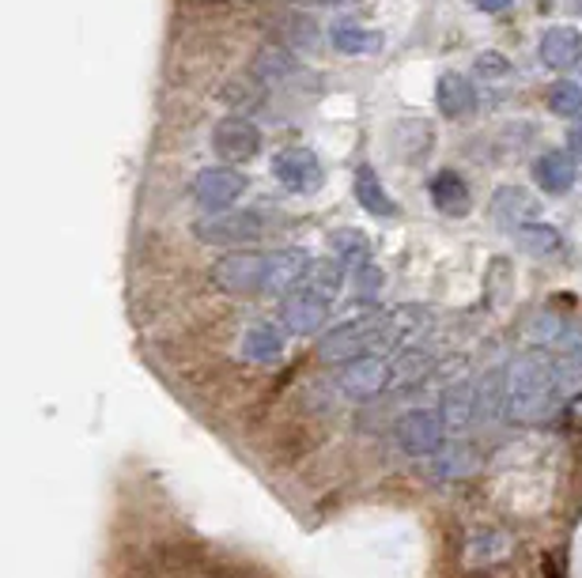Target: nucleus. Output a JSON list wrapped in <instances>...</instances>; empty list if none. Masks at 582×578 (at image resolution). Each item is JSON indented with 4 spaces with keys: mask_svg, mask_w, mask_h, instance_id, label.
Returning a JSON list of instances; mask_svg holds the SVG:
<instances>
[{
    "mask_svg": "<svg viewBox=\"0 0 582 578\" xmlns=\"http://www.w3.org/2000/svg\"><path fill=\"white\" fill-rule=\"evenodd\" d=\"M503 385H507V420H514V424H544L563 398L557 360L544 352L514 355L503 371Z\"/></svg>",
    "mask_w": 582,
    "mask_h": 578,
    "instance_id": "obj_1",
    "label": "nucleus"
},
{
    "mask_svg": "<svg viewBox=\"0 0 582 578\" xmlns=\"http://www.w3.org/2000/svg\"><path fill=\"white\" fill-rule=\"evenodd\" d=\"M375 348H386V310H371V314L353 318L345 326H333L318 341V360L353 363L359 355H371Z\"/></svg>",
    "mask_w": 582,
    "mask_h": 578,
    "instance_id": "obj_2",
    "label": "nucleus"
},
{
    "mask_svg": "<svg viewBox=\"0 0 582 578\" xmlns=\"http://www.w3.org/2000/svg\"><path fill=\"white\" fill-rule=\"evenodd\" d=\"M265 269H269V254L231 250L212 265V283L231 296H257L265 291Z\"/></svg>",
    "mask_w": 582,
    "mask_h": 578,
    "instance_id": "obj_3",
    "label": "nucleus"
},
{
    "mask_svg": "<svg viewBox=\"0 0 582 578\" xmlns=\"http://www.w3.org/2000/svg\"><path fill=\"white\" fill-rule=\"evenodd\" d=\"M193 235L208 246H243V242H257V238L269 235V224L257 213H216L208 219H197V224H193Z\"/></svg>",
    "mask_w": 582,
    "mask_h": 578,
    "instance_id": "obj_4",
    "label": "nucleus"
},
{
    "mask_svg": "<svg viewBox=\"0 0 582 578\" xmlns=\"http://www.w3.org/2000/svg\"><path fill=\"white\" fill-rule=\"evenodd\" d=\"M394 382V360H386V355H359V360L345 363V371H340V393H345L348 401H375L382 398L386 390H390Z\"/></svg>",
    "mask_w": 582,
    "mask_h": 578,
    "instance_id": "obj_5",
    "label": "nucleus"
},
{
    "mask_svg": "<svg viewBox=\"0 0 582 578\" xmlns=\"http://www.w3.org/2000/svg\"><path fill=\"white\" fill-rule=\"evenodd\" d=\"M394 438L409 457H431L447 438V424H442L439 409H412L397 420Z\"/></svg>",
    "mask_w": 582,
    "mask_h": 578,
    "instance_id": "obj_6",
    "label": "nucleus"
},
{
    "mask_svg": "<svg viewBox=\"0 0 582 578\" xmlns=\"http://www.w3.org/2000/svg\"><path fill=\"white\" fill-rule=\"evenodd\" d=\"M243 189H246V178L231 167H208L193 182V197H197V205L205 208L208 216L227 213V208L243 197Z\"/></svg>",
    "mask_w": 582,
    "mask_h": 578,
    "instance_id": "obj_7",
    "label": "nucleus"
},
{
    "mask_svg": "<svg viewBox=\"0 0 582 578\" xmlns=\"http://www.w3.org/2000/svg\"><path fill=\"white\" fill-rule=\"evenodd\" d=\"M273 178L292 193H314L321 189V163L310 148H284L273 159Z\"/></svg>",
    "mask_w": 582,
    "mask_h": 578,
    "instance_id": "obj_8",
    "label": "nucleus"
},
{
    "mask_svg": "<svg viewBox=\"0 0 582 578\" xmlns=\"http://www.w3.org/2000/svg\"><path fill=\"white\" fill-rule=\"evenodd\" d=\"M212 148L227 163H246L262 152V133H257V125L249 117H224L212 128Z\"/></svg>",
    "mask_w": 582,
    "mask_h": 578,
    "instance_id": "obj_9",
    "label": "nucleus"
},
{
    "mask_svg": "<svg viewBox=\"0 0 582 578\" xmlns=\"http://www.w3.org/2000/svg\"><path fill=\"white\" fill-rule=\"evenodd\" d=\"M326 318H329V299L314 296L307 288H292L280 302V321L295 337L318 333V329L326 326Z\"/></svg>",
    "mask_w": 582,
    "mask_h": 578,
    "instance_id": "obj_10",
    "label": "nucleus"
},
{
    "mask_svg": "<svg viewBox=\"0 0 582 578\" xmlns=\"http://www.w3.org/2000/svg\"><path fill=\"white\" fill-rule=\"evenodd\" d=\"M541 213V200L522 186H503L492 197V219L503 231H519V227L533 224Z\"/></svg>",
    "mask_w": 582,
    "mask_h": 578,
    "instance_id": "obj_11",
    "label": "nucleus"
},
{
    "mask_svg": "<svg viewBox=\"0 0 582 578\" xmlns=\"http://www.w3.org/2000/svg\"><path fill=\"white\" fill-rule=\"evenodd\" d=\"M541 61L557 72L582 69V34L575 27H549L541 34Z\"/></svg>",
    "mask_w": 582,
    "mask_h": 578,
    "instance_id": "obj_12",
    "label": "nucleus"
},
{
    "mask_svg": "<svg viewBox=\"0 0 582 578\" xmlns=\"http://www.w3.org/2000/svg\"><path fill=\"white\" fill-rule=\"evenodd\" d=\"M439 416L447 424V435H466L477 420V390L469 382H455L442 390Z\"/></svg>",
    "mask_w": 582,
    "mask_h": 578,
    "instance_id": "obj_13",
    "label": "nucleus"
},
{
    "mask_svg": "<svg viewBox=\"0 0 582 578\" xmlns=\"http://www.w3.org/2000/svg\"><path fill=\"white\" fill-rule=\"evenodd\" d=\"M307 265H310V257L303 250H295V246H288V250H273L269 269H265V291L262 296H288L295 283L303 280Z\"/></svg>",
    "mask_w": 582,
    "mask_h": 578,
    "instance_id": "obj_14",
    "label": "nucleus"
},
{
    "mask_svg": "<svg viewBox=\"0 0 582 578\" xmlns=\"http://www.w3.org/2000/svg\"><path fill=\"white\" fill-rule=\"evenodd\" d=\"M431 314L428 307H394L386 310V348H409V341L423 337L431 329Z\"/></svg>",
    "mask_w": 582,
    "mask_h": 578,
    "instance_id": "obj_15",
    "label": "nucleus"
},
{
    "mask_svg": "<svg viewBox=\"0 0 582 578\" xmlns=\"http://www.w3.org/2000/svg\"><path fill=\"white\" fill-rule=\"evenodd\" d=\"M431 200H436V208L442 216H455V219L469 216V208H473L469 186L458 171H439L436 178H431Z\"/></svg>",
    "mask_w": 582,
    "mask_h": 578,
    "instance_id": "obj_16",
    "label": "nucleus"
},
{
    "mask_svg": "<svg viewBox=\"0 0 582 578\" xmlns=\"http://www.w3.org/2000/svg\"><path fill=\"white\" fill-rule=\"evenodd\" d=\"M295 288H307L314 296L333 302L340 296V288H345V261L340 257H318V261L307 265V272H303V280Z\"/></svg>",
    "mask_w": 582,
    "mask_h": 578,
    "instance_id": "obj_17",
    "label": "nucleus"
},
{
    "mask_svg": "<svg viewBox=\"0 0 582 578\" xmlns=\"http://www.w3.org/2000/svg\"><path fill=\"white\" fill-rule=\"evenodd\" d=\"M428 462H431V473H436L439 481H461V476L477 473L480 457L469 443H442Z\"/></svg>",
    "mask_w": 582,
    "mask_h": 578,
    "instance_id": "obj_18",
    "label": "nucleus"
},
{
    "mask_svg": "<svg viewBox=\"0 0 582 578\" xmlns=\"http://www.w3.org/2000/svg\"><path fill=\"white\" fill-rule=\"evenodd\" d=\"M356 200L364 205V213H371L378 219H397V216H401V205H397L390 193L382 189V182H378V174L371 167L356 171Z\"/></svg>",
    "mask_w": 582,
    "mask_h": 578,
    "instance_id": "obj_19",
    "label": "nucleus"
},
{
    "mask_svg": "<svg viewBox=\"0 0 582 578\" xmlns=\"http://www.w3.org/2000/svg\"><path fill=\"white\" fill-rule=\"evenodd\" d=\"M575 174H579L575 159L563 152H549L533 163V178H538V186L544 193H568L571 186H575Z\"/></svg>",
    "mask_w": 582,
    "mask_h": 578,
    "instance_id": "obj_20",
    "label": "nucleus"
},
{
    "mask_svg": "<svg viewBox=\"0 0 582 578\" xmlns=\"http://www.w3.org/2000/svg\"><path fill=\"white\" fill-rule=\"evenodd\" d=\"M436 99H439V110L447 117H466L469 110L477 106V91L466 76H461V72H447V76H439Z\"/></svg>",
    "mask_w": 582,
    "mask_h": 578,
    "instance_id": "obj_21",
    "label": "nucleus"
},
{
    "mask_svg": "<svg viewBox=\"0 0 582 578\" xmlns=\"http://www.w3.org/2000/svg\"><path fill=\"white\" fill-rule=\"evenodd\" d=\"M243 355H246L249 363H262V367L276 363L284 355V333L276 326H254V329H246Z\"/></svg>",
    "mask_w": 582,
    "mask_h": 578,
    "instance_id": "obj_22",
    "label": "nucleus"
},
{
    "mask_svg": "<svg viewBox=\"0 0 582 578\" xmlns=\"http://www.w3.org/2000/svg\"><path fill=\"white\" fill-rule=\"evenodd\" d=\"M436 367V355H431V348L423 344H409L401 348V352L394 355V385H412L420 382L423 374Z\"/></svg>",
    "mask_w": 582,
    "mask_h": 578,
    "instance_id": "obj_23",
    "label": "nucleus"
},
{
    "mask_svg": "<svg viewBox=\"0 0 582 578\" xmlns=\"http://www.w3.org/2000/svg\"><path fill=\"white\" fill-rule=\"evenodd\" d=\"M431 141H436V128H431V122H420V117H405L394 128V148L409 155V163L420 159V152H428Z\"/></svg>",
    "mask_w": 582,
    "mask_h": 578,
    "instance_id": "obj_24",
    "label": "nucleus"
},
{
    "mask_svg": "<svg viewBox=\"0 0 582 578\" xmlns=\"http://www.w3.org/2000/svg\"><path fill=\"white\" fill-rule=\"evenodd\" d=\"M329 250L333 257H340V261L348 265H371V238L364 231H353V227H340V231L329 235Z\"/></svg>",
    "mask_w": 582,
    "mask_h": 578,
    "instance_id": "obj_25",
    "label": "nucleus"
},
{
    "mask_svg": "<svg viewBox=\"0 0 582 578\" xmlns=\"http://www.w3.org/2000/svg\"><path fill=\"white\" fill-rule=\"evenodd\" d=\"M514 242H519L522 250L533 254V257H549V254L560 250L563 238H560L557 227L538 224V219H533V224H525V227H519V231H514Z\"/></svg>",
    "mask_w": 582,
    "mask_h": 578,
    "instance_id": "obj_26",
    "label": "nucleus"
},
{
    "mask_svg": "<svg viewBox=\"0 0 582 578\" xmlns=\"http://www.w3.org/2000/svg\"><path fill=\"white\" fill-rule=\"evenodd\" d=\"M544 99H549V110L557 117L582 122V84H575V80H557Z\"/></svg>",
    "mask_w": 582,
    "mask_h": 578,
    "instance_id": "obj_27",
    "label": "nucleus"
},
{
    "mask_svg": "<svg viewBox=\"0 0 582 578\" xmlns=\"http://www.w3.org/2000/svg\"><path fill=\"white\" fill-rule=\"evenodd\" d=\"M333 45H337L340 53H378L382 50V34L345 23V27H333Z\"/></svg>",
    "mask_w": 582,
    "mask_h": 578,
    "instance_id": "obj_28",
    "label": "nucleus"
},
{
    "mask_svg": "<svg viewBox=\"0 0 582 578\" xmlns=\"http://www.w3.org/2000/svg\"><path fill=\"white\" fill-rule=\"evenodd\" d=\"M254 69H257V76H265V80H284V76H292L295 61L280 50V45H269V50H262Z\"/></svg>",
    "mask_w": 582,
    "mask_h": 578,
    "instance_id": "obj_29",
    "label": "nucleus"
},
{
    "mask_svg": "<svg viewBox=\"0 0 582 578\" xmlns=\"http://www.w3.org/2000/svg\"><path fill=\"white\" fill-rule=\"evenodd\" d=\"M477 76L480 80H507L511 76V61L503 53H480L477 58Z\"/></svg>",
    "mask_w": 582,
    "mask_h": 578,
    "instance_id": "obj_30",
    "label": "nucleus"
},
{
    "mask_svg": "<svg viewBox=\"0 0 582 578\" xmlns=\"http://www.w3.org/2000/svg\"><path fill=\"white\" fill-rule=\"evenodd\" d=\"M356 288H359V296H375V291L382 288V272H378L375 265H359V269H356Z\"/></svg>",
    "mask_w": 582,
    "mask_h": 578,
    "instance_id": "obj_31",
    "label": "nucleus"
},
{
    "mask_svg": "<svg viewBox=\"0 0 582 578\" xmlns=\"http://www.w3.org/2000/svg\"><path fill=\"white\" fill-rule=\"evenodd\" d=\"M473 8H480V12H488V16H496V12H507L511 8V0H469Z\"/></svg>",
    "mask_w": 582,
    "mask_h": 578,
    "instance_id": "obj_32",
    "label": "nucleus"
},
{
    "mask_svg": "<svg viewBox=\"0 0 582 578\" xmlns=\"http://www.w3.org/2000/svg\"><path fill=\"white\" fill-rule=\"evenodd\" d=\"M568 148L575 152V155H582V125H575V128L568 133Z\"/></svg>",
    "mask_w": 582,
    "mask_h": 578,
    "instance_id": "obj_33",
    "label": "nucleus"
},
{
    "mask_svg": "<svg viewBox=\"0 0 582 578\" xmlns=\"http://www.w3.org/2000/svg\"><path fill=\"white\" fill-rule=\"evenodd\" d=\"M563 4H568V8H571V12H575V16H582V0H563Z\"/></svg>",
    "mask_w": 582,
    "mask_h": 578,
    "instance_id": "obj_34",
    "label": "nucleus"
}]
</instances>
